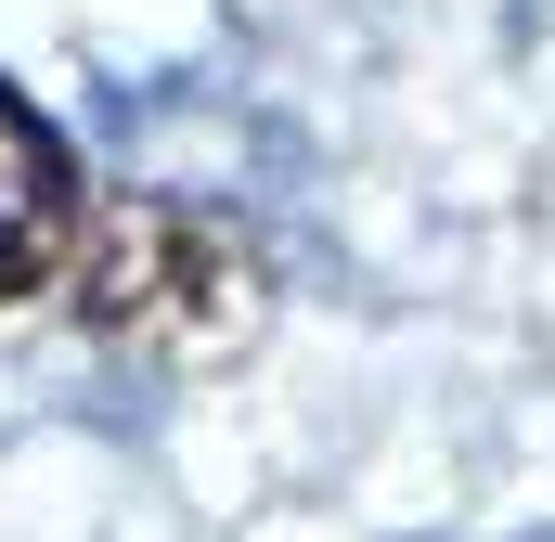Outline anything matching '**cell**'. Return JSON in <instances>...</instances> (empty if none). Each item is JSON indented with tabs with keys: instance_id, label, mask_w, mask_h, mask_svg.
Returning <instances> with one entry per match:
<instances>
[{
	"instance_id": "6da1fadb",
	"label": "cell",
	"mask_w": 555,
	"mask_h": 542,
	"mask_svg": "<svg viewBox=\"0 0 555 542\" xmlns=\"http://www.w3.org/2000/svg\"><path fill=\"white\" fill-rule=\"evenodd\" d=\"M65 297H78V323L104 349H155V362H207V349L259 336V259L194 194H117L78 233Z\"/></svg>"
},
{
	"instance_id": "7a4b0ae2",
	"label": "cell",
	"mask_w": 555,
	"mask_h": 542,
	"mask_svg": "<svg viewBox=\"0 0 555 542\" xmlns=\"http://www.w3.org/2000/svg\"><path fill=\"white\" fill-rule=\"evenodd\" d=\"M65 259H78V155L0 78V310L39 297V284H65Z\"/></svg>"
}]
</instances>
